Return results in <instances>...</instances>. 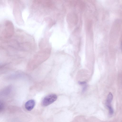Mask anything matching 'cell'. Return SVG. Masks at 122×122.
<instances>
[{
    "instance_id": "obj_5",
    "label": "cell",
    "mask_w": 122,
    "mask_h": 122,
    "mask_svg": "<svg viewBox=\"0 0 122 122\" xmlns=\"http://www.w3.org/2000/svg\"><path fill=\"white\" fill-rule=\"evenodd\" d=\"M0 111H1L3 110V109L4 105L3 103L2 102H0Z\"/></svg>"
},
{
    "instance_id": "obj_6",
    "label": "cell",
    "mask_w": 122,
    "mask_h": 122,
    "mask_svg": "<svg viewBox=\"0 0 122 122\" xmlns=\"http://www.w3.org/2000/svg\"><path fill=\"white\" fill-rule=\"evenodd\" d=\"M121 49H122V43H121Z\"/></svg>"
},
{
    "instance_id": "obj_2",
    "label": "cell",
    "mask_w": 122,
    "mask_h": 122,
    "mask_svg": "<svg viewBox=\"0 0 122 122\" xmlns=\"http://www.w3.org/2000/svg\"><path fill=\"white\" fill-rule=\"evenodd\" d=\"M57 98V95L55 94H49L45 97L42 100L41 104L44 107L47 106L55 102Z\"/></svg>"
},
{
    "instance_id": "obj_1",
    "label": "cell",
    "mask_w": 122,
    "mask_h": 122,
    "mask_svg": "<svg viewBox=\"0 0 122 122\" xmlns=\"http://www.w3.org/2000/svg\"><path fill=\"white\" fill-rule=\"evenodd\" d=\"M14 33V28L12 23L9 20L5 21L2 25L0 30V39L2 40L9 39Z\"/></svg>"
},
{
    "instance_id": "obj_3",
    "label": "cell",
    "mask_w": 122,
    "mask_h": 122,
    "mask_svg": "<svg viewBox=\"0 0 122 122\" xmlns=\"http://www.w3.org/2000/svg\"><path fill=\"white\" fill-rule=\"evenodd\" d=\"M113 97L112 93L110 92L107 95L106 102V106L108 109L109 114L111 115H112L114 113L113 109L111 104Z\"/></svg>"
},
{
    "instance_id": "obj_4",
    "label": "cell",
    "mask_w": 122,
    "mask_h": 122,
    "mask_svg": "<svg viewBox=\"0 0 122 122\" xmlns=\"http://www.w3.org/2000/svg\"><path fill=\"white\" fill-rule=\"evenodd\" d=\"M35 104V101L32 99L30 100L25 103V107L26 109L28 111H30L34 108Z\"/></svg>"
}]
</instances>
